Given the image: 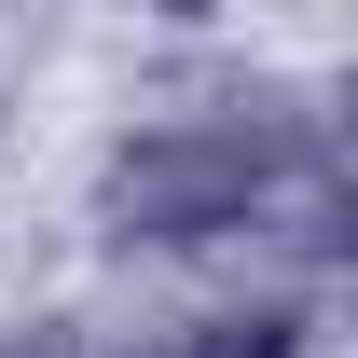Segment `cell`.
Returning a JSON list of instances; mask_svg holds the SVG:
<instances>
[{
  "instance_id": "cell-1",
  "label": "cell",
  "mask_w": 358,
  "mask_h": 358,
  "mask_svg": "<svg viewBox=\"0 0 358 358\" xmlns=\"http://www.w3.org/2000/svg\"><path fill=\"white\" fill-rule=\"evenodd\" d=\"M317 193H331L317 124H289V110H166V124L110 138L96 221H110V248H221V234H262L275 207H317Z\"/></svg>"
},
{
  "instance_id": "cell-2",
  "label": "cell",
  "mask_w": 358,
  "mask_h": 358,
  "mask_svg": "<svg viewBox=\"0 0 358 358\" xmlns=\"http://www.w3.org/2000/svg\"><path fill=\"white\" fill-rule=\"evenodd\" d=\"M317 345V317L275 289V303H234V317H193V331H166V345H138V358H303Z\"/></svg>"
},
{
  "instance_id": "cell-3",
  "label": "cell",
  "mask_w": 358,
  "mask_h": 358,
  "mask_svg": "<svg viewBox=\"0 0 358 358\" xmlns=\"http://www.w3.org/2000/svg\"><path fill=\"white\" fill-rule=\"evenodd\" d=\"M0 358H69V331H55V317H42V345H0Z\"/></svg>"
}]
</instances>
